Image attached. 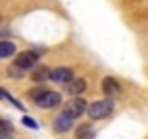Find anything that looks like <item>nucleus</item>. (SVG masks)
Here are the masks:
<instances>
[{
	"label": "nucleus",
	"mask_w": 148,
	"mask_h": 139,
	"mask_svg": "<svg viewBox=\"0 0 148 139\" xmlns=\"http://www.w3.org/2000/svg\"><path fill=\"white\" fill-rule=\"evenodd\" d=\"M0 139H13L11 135H0Z\"/></svg>",
	"instance_id": "nucleus-17"
},
{
	"label": "nucleus",
	"mask_w": 148,
	"mask_h": 139,
	"mask_svg": "<svg viewBox=\"0 0 148 139\" xmlns=\"http://www.w3.org/2000/svg\"><path fill=\"white\" fill-rule=\"evenodd\" d=\"M11 130H13L11 122H7V120H0V135H11Z\"/></svg>",
	"instance_id": "nucleus-13"
},
{
	"label": "nucleus",
	"mask_w": 148,
	"mask_h": 139,
	"mask_svg": "<svg viewBox=\"0 0 148 139\" xmlns=\"http://www.w3.org/2000/svg\"><path fill=\"white\" fill-rule=\"evenodd\" d=\"M85 109H87V102H85V100H83L81 96L72 98L70 102H65V104H63V111L68 113V115H72L74 120L83 115V113H85Z\"/></svg>",
	"instance_id": "nucleus-3"
},
{
	"label": "nucleus",
	"mask_w": 148,
	"mask_h": 139,
	"mask_svg": "<svg viewBox=\"0 0 148 139\" xmlns=\"http://www.w3.org/2000/svg\"><path fill=\"white\" fill-rule=\"evenodd\" d=\"M87 115L92 120H102L107 117L111 111H113V100L111 98H105V100H96V102H87Z\"/></svg>",
	"instance_id": "nucleus-1"
},
{
	"label": "nucleus",
	"mask_w": 148,
	"mask_h": 139,
	"mask_svg": "<svg viewBox=\"0 0 148 139\" xmlns=\"http://www.w3.org/2000/svg\"><path fill=\"white\" fill-rule=\"evenodd\" d=\"M72 78L74 76H72V70L70 67H55V70H50V80H55V83L68 85Z\"/></svg>",
	"instance_id": "nucleus-6"
},
{
	"label": "nucleus",
	"mask_w": 148,
	"mask_h": 139,
	"mask_svg": "<svg viewBox=\"0 0 148 139\" xmlns=\"http://www.w3.org/2000/svg\"><path fill=\"white\" fill-rule=\"evenodd\" d=\"M15 55V46L13 42H0V59H7V57Z\"/></svg>",
	"instance_id": "nucleus-10"
},
{
	"label": "nucleus",
	"mask_w": 148,
	"mask_h": 139,
	"mask_svg": "<svg viewBox=\"0 0 148 139\" xmlns=\"http://www.w3.org/2000/svg\"><path fill=\"white\" fill-rule=\"evenodd\" d=\"M7 74L13 76V78H20V76H22V72H20L18 67H9V72H7Z\"/></svg>",
	"instance_id": "nucleus-16"
},
{
	"label": "nucleus",
	"mask_w": 148,
	"mask_h": 139,
	"mask_svg": "<svg viewBox=\"0 0 148 139\" xmlns=\"http://www.w3.org/2000/svg\"><path fill=\"white\" fill-rule=\"evenodd\" d=\"M76 139H94V128L92 126H81L79 130H76Z\"/></svg>",
	"instance_id": "nucleus-11"
},
{
	"label": "nucleus",
	"mask_w": 148,
	"mask_h": 139,
	"mask_svg": "<svg viewBox=\"0 0 148 139\" xmlns=\"http://www.w3.org/2000/svg\"><path fill=\"white\" fill-rule=\"evenodd\" d=\"M46 91H48L46 87H37V89H33V91L28 93V96H31L33 100H37V98H39V96H44V93H46Z\"/></svg>",
	"instance_id": "nucleus-14"
},
{
	"label": "nucleus",
	"mask_w": 148,
	"mask_h": 139,
	"mask_svg": "<svg viewBox=\"0 0 148 139\" xmlns=\"http://www.w3.org/2000/svg\"><path fill=\"white\" fill-rule=\"evenodd\" d=\"M37 59H39V52L37 50H26V52H18L13 61V67L18 70H33L37 65Z\"/></svg>",
	"instance_id": "nucleus-2"
},
{
	"label": "nucleus",
	"mask_w": 148,
	"mask_h": 139,
	"mask_svg": "<svg viewBox=\"0 0 148 139\" xmlns=\"http://www.w3.org/2000/svg\"><path fill=\"white\" fill-rule=\"evenodd\" d=\"M31 78L35 80V83H44V80H48V78H50V67H46V65H37V67H33Z\"/></svg>",
	"instance_id": "nucleus-8"
},
{
	"label": "nucleus",
	"mask_w": 148,
	"mask_h": 139,
	"mask_svg": "<svg viewBox=\"0 0 148 139\" xmlns=\"http://www.w3.org/2000/svg\"><path fill=\"white\" fill-rule=\"evenodd\" d=\"M35 104L39 109H55L57 104H61V96L57 91H46L44 96H39L35 100Z\"/></svg>",
	"instance_id": "nucleus-4"
},
{
	"label": "nucleus",
	"mask_w": 148,
	"mask_h": 139,
	"mask_svg": "<svg viewBox=\"0 0 148 139\" xmlns=\"http://www.w3.org/2000/svg\"><path fill=\"white\" fill-rule=\"evenodd\" d=\"M100 87H102V91H105V96H107V98L118 96V93H120V85H118V80H116V78H111V76L102 78Z\"/></svg>",
	"instance_id": "nucleus-7"
},
{
	"label": "nucleus",
	"mask_w": 148,
	"mask_h": 139,
	"mask_svg": "<svg viewBox=\"0 0 148 139\" xmlns=\"http://www.w3.org/2000/svg\"><path fill=\"white\" fill-rule=\"evenodd\" d=\"M22 122H24V126H31V128H37V122H35V120H33V117H28V115H26V117H24V120H22Z\"/></svg>",
	"instance_id": "nucleus-15"
},
{
	"label": "nucleus",
	"mask_w": 148,
	"mask_h": 139,
	"mask_svg": "<svg viewBox=\"0 0 148 139\" xmlns=\"http://www.w3.org/2000/svg\"><path fill=\"white\" fill-rule=\"evenodd\" d=\"M87 89V83H85V78H72L68 83V91L72 93V96H81V93Z\"/></svg>",
	"instance_id": "nucleus-9"
},
{
	"label": "nucleus",
	"mask_w": 148,
	"mask_h": 139,
	"mask_svg": "<svg viewBox=\"0 0 148 139\" xmlns=\"http://www.w3.org/2000/svg\"><path fill=\"white\" fill-rule=\"evenodd\" d=\"M74 126V117L68 115L65 111H61L59 115L55 117V130L57 133H65V130H70Z\"/></svg>",
	"instance_id": "nucleus-5"
},
{
	"label": "nucleus",
	"mask_w": 148,
	"mask_h": 139,
	"mask_svg": "<svg viewBox=\"0 0 148 139\" xmlns=\"http://www.w3.org/2000/svg\"><path fill=\"white\" fill-rule=\"evenodd\" d=\"M0 98H5V100H9L11 104H13V107H18V109H24V104H20V102L15 100V98H11V93H7L5 89H2V87H0Z\"/></svg>",
	"instance_id": "nucleus-12"
}]
</instances>
